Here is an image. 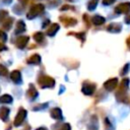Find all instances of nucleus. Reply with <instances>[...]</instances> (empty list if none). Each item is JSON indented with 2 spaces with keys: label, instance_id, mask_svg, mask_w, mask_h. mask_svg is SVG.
I'll return each instance as SVG.
<instances>
[{
  "label": "nucleus",
  "instance_id": "28",
  "mask_svg": "<svg viewBox=\"0 0 130 130\" xmlns=\"http://www.w3.org/2000/svg\"><path fill=\"white\" fill-rule=\"evenodd\" d=\"M69 8H70V6H68V5H64V6H62L61 10H66V9H69Z\"/></svg>",
  "mask_w": 130,
  "mask_h": 130
},
{
  "label": "nucleus",
  "instance_id": "15",
  "mask_svg": "<svg viewBox=\"0 0 130 130\" xmlns=\"http://www.w3.org/2000/svg\"><path fill=\"white\" fill-rule=\"evenodd\" d=\"M12 102V98L9 94H3L0 96V103L2 104H9Z\"/></svg>",
  "mask_w": 130,
  "mask_h": 130
},
{
  "label": "nucleus",
  "instance_id": "11",
  "mask_svg": "<svg viewBox=\"0 0 130 130\" xmlns=\"http://www.w3.org/2000/svg\"><path fill=\"white\" fill-rule=\"evenodd\" d=\"M27 96L28 98H30V99H36L37 96H38V91H37V89L35 88V86L34 85H29V88H28V90H27Z\"/></svg>",
  "mask_w": 130,
  "mask_h": 130
},
{
  "label": "nucleus",
  "instance_id": "32",
  "mask_svg": "<svg viewBox=\"0 0 130 130\" xmlns=\"http://www.w3.org/2000/svg\"><path fill=\"white\" fill-rule=\"evenodd\" d=\"M20 1H21V2H24V3H25V2L27 1V0H20Z\"/></svg>",
  "mask_w": 130,
  "mask_h": 130
},
{
  "label": "nucleus",
  "instance_id": "30",
  "mask_svg": "<svg viewBox=\"0 0 130 130\" xmlns=\"http://www.w3.org/2000/svg\"><path fill=\"white\" fill-rule=\"evenodd\" d=\"M36 130H48V129L45 128V127H40V128H38V129H36Z\"/></svg>",
  "mask_w": 130,
  "mask_h": 130
},
{
  "label": "nucleus",
  "instance_id": "19",
  "mask_svg": "<svg viewBox=\"0 0 130 130\" xmlns=\"http://www.w3.org/2000/svg\"><path fill=\"white\" fill-rule=\"evenodd\" d=\"M98 1H99V0H90L89 3H88V9H89V10L94 9V7H95L96 4H98Z\"/></svg>",
  "mask_w": 130,
  "mask_h": 130
},
{
  "label": "nucleus",
  "instance_id": "2",
  "mask_svg": "<svg viewBox=\"0 0 130 130\" xmlns=\"http://www.w3.org/2000/svg\"><path fill=\"white\" fill-rule=\"evenodd\" d=\"M39 84L41 87H53L55 85V80L50 76H42L39 79Z\"/></svg>",
  "mask_w": 130,
  "mask_h": 130
},
{
  "label": "nucleus",
  "instance_id": "12",
  "mask_svg": "<svg viewBox=\"0 0 130 130\" xmlns=\"http://www.w3.org/2000/svg\"><path fill=\"white\" fill-rule=\"evenodd\" d=\"M25 29V24L22 20H18L16 23V27H15V34H20L22 31H24Z\"/></svg>",
  "mask_w": 130,
  "mask_h": 130
},
{
  "label": "nucleus",
  "instance_id": "3",
  "mask_svg": "<svg viewBox=\"0 0 130 130\" xmlns=\"http://www.w3.org/2000/svg\"><path fill=\"white\" fill-rule=\"evenodd\" d=\"M25 117H26V111L23 108H20L18 113H17V115H16V117H15V119H14V125L15 126L21 125L22 122L24 121Z\"/></svg>",
  "mask_w": 130,
  "mask_h": 130
},
{
  "label": "nucleus",
  "instance_id": "31",
  "mask_svg": "<svg viewBox=\"0 0 130 130\" xmlns=\"http://www.w3.org/2000/svg\"><path fill=\"white\" fill-rule=\"evenodd\" d=\"M4 3H10L11 2V0H2Z\"/></svg>",
  "mask_w": 130,
  "mask_h": 130
},
{
  "label": "nucleus",
  "instance_id": "1",
  "mask_svg": "<svg viewBox=\"0 0 130 130\" xmlns=\"http://www.w3.org/2000/svg\"><path fill=\"white\" fill-rule=\"evenodd\" d=\"M44 11V5L43 4H36V5H34L31 8H30V10L28 11V13H27V18H29V19H31V18H34V17H36L37 15H39L41 12H43Z\"/></svg>",
  "mask_w": 130,
  "mask_h": 130
},
{
  "label": "nucleus",
  "instance_id": "10",
  "mask_svg": "<svg viewBox=\"0 0 130 130\" xmlns=\"http://www.w3.org/2000/svg\"><path fill=\"white\" fill-rule=\"evenodd\" d=\"M60 20L63 21L65 23V25H75L76 24V19L75 18H71V17H60Z\"/></svg>",
  "mask_w": 130,
  "mask_h": 130
},
{
  "label": "nucleus",
  "instance_id": "18",
  "mask_svg": "<svg viewBox=\"0 0 130 130\" xmlns=\"http://www.w3.org/2000/svg\"><path fill=\"white\" fill-rule=\"evenodd\" d=\"M34 39H35V41H37V42H42V41L44 40V36H43L42 32H36V34L34 35Z\"/></svg>",
  "mask_w": 130,
  "mask_h": 130
},
{
  "label": "nucleus",
  "instance_id": "33",
  "mask_svg": "<svg viewBox=\"0 0 130 130\" xmlns=\"http://www.w3.org/2000/svg\"><path fill=\"white\" fill-rule=\"evenodd\" d=\"M68 1H72V0H68Z\"/></svg>",
  "mask_w": 130,
  "mask_h": 130
},
{
  "label": "nucleus",
  "instance_id": "21",
  "mask_svg": "<svg viewBox=\"0 0 130 130\" xmlns=\"http://www.w3.org/2000/svg\"><path fill=\"white\" fill-rule=\"evenodd\" d=\"M6 16H8V12L6 10H0V21L3 20Z\"/></svg>",
  "mask_w": 130,
  "mask_h": 130
},
{
  "label": "nucleus",
  "instance_id": "7",
  "mask_svg": "<svg viewBox=\"0 0 130 130\" xmlns=\"http://www.w3.org/2000/svg\"><path fill=\"white\" fill-rule=\"evenodd\" d=\"M59 24H57V23H52L50 26H49V28L47 29V35L48 36H54L57 31H58V29H59Z\"/></svg>",
  "mask_w": 130,
  "mask_h": 130
},
{
  "label": "nucleus",
  "instance_id": "4",
  "mask_svg": "<svg viewBox=\"0 0 130 130\" xmlns=\"http://www.w3.org/2000/svg\"><path fill=\"white\" fill-rule=\"evenodd\" d=\"M28 42V37L27 36H21L19 38L16 39V42H15V45L17 48L19 49H23L25 47V45L27 44Z\"/></svg>",
  "mask_w": 130,
  "mask_h": 130
},
{
  "label": "nucleus",
  "instance_id": "13",
  "mask_svg": "<svg viewBox=\"0 0 130 130\" xmlns=\"http://www.w3.org/2000/svg\"><path fill=\"white\" fill-rule=\"evenodd\" d=\"M40 62H41V56L38 54L30 56L29 59L27 60V63H29V64H39Z\"/></svg>",
  "mask_w": 130,
  "mask_h": 130
},
{
  "label": "nucleus",
  "instance_id": "5",
  "mask_svg": "<svg viewBox=\"0 0 130 130\" xmlns=\"http://www.w3.org/2000/svg\"><path fill=\"white\" fill-rule=\"evenodd\" d=\"M94 91V84L91 83H84L82 86V92L84 94H91Z\"/></svg>",
  "mask_w": 130,
  "mask_h": 130
},
{
  "label": "nucleus",
  "instance_id": "23",
  "mask_svg": "<svg viewBox=\"0 0 130 130\" xmlns=\"http://www.w3.org/2000/svg\"><path fill=\"white\" fill-rule=\"evenodd\" d=\"M59 130H71V128H70V125L69 124H64V125H62L61 127H60V129Z\"/></svg>",
  "mask_w": 130,
  "mask_h": 130
},
{
  "label": "nucleus",
  "instance_id": "22",
  "mask_svg": "<svg viewBox=\"0 0 130 130\" xmlns=\"http://www.w3.org/2000/svg\"><path fill=\"white\" fill-rule=\"evenodd\" d=\"M6 39H7V36H6V34L4 32V31H2V30H0V42H5L6 41Z\"/></svg>",
  "mask_w": 130,
  "mask_h": 130
},
{
  "label": "nucleus",
  "instance_id": "27",
  "mask_svg": "<svg viewBox=\"0 0 130 130\" xmlns=\"http://www.w3.org/2000/svg\"><path fill=\"white\" fill-rule=\"evenodd\" d=\"M103 2H104V4L108 5V4H111V3H113V2H114V0H104Z\"/></svg>",
  "mask_w": 130,
  "mask_h": 130
},
{
  "label": "nucleus",
  "instance_id": "14",
  "mask_svg": "<svg viewBox=\"0 0 130 130\" xmlns=\"http://www.w3.org/2000/svg\"><path fill=\"white\" fill-rule=\"evenodd\" d=\"M116 84H117V79L114 78V79H111V80L107 81V82L105 83V87H106L108 90H112V89L116 86Z\"/></svg>",
  "mask_w": 130,
  "mask_h": 130
},
{
  "label": "nucleus",
  "instance_id": "9",
  "mask_svg": "<svg viewBox=\"0 0 130 130\" xmlns=\"http://www.w3.org/2000/svg\"><path fill=\"white\" fill-rule=\"evenodd\" d=\"M8 115H9V109L8 108H5V107L0 108V119L2 121H6L8 118Z\"/></svg>",
  "mask_w": 130,
  "mask_h": 130
},
{
  "label": "nucleus",
  "instance_id": "17",
  "mask_svg": "<svg viewBox=\"0 0 130 130\" xmlns=\"http://www.w3.org/2000/svg\"><path fill=\"white\" fill-rule=\"evenodd\" d=\"M104 21H105V19L100 15H95V16L92 17V22L94 24H96V25H100V24L104 23Z\"/></svg>",
  "mask_w": 130,
  "mask_h": 130
},
{
  "label": "nucleus",
  "instance_id": "20",
  "mask_svg": "<svg viewBox=\"0 0 130 130\" xmlns=\"http://www.w3.org/2000/svg\"><path fill=\"white\" fill-rule=\"evenodd\" d=\"M7 73H8L7 68L5 66H3V65L0 64V75L1 76H5V75H7Z\"/></svg>",
  "mask_w": 130,
  "mask_h": 130
},
{
  "label": "nucleus",
  "instance_id": "6",
  "mask_svg": "<svg viewBox=\"0 0 130 130\" xmlns=\"http://www.w3.org/2000/svg\"><path fill=\"white\" fill-rule=\"evenodd\" d=\"M51 117L53 119H56V120H61L62 119V112L59 108H54L51 110Z\"/></svg>",
  "mask_w": 130,
  "mask_h": 130
},
{
  "label": "nucleus",
  "instance_id": "29",
  "mask_svg": "<svg viewBox=\"0 0 130 130\" xmlns=\"http://www.w3.org/2000/svg\"><path fill=\"white\" fill-rule=\"evenodd\" d=\"M48 23H50V21H49V20H46V21L44 22V24H43V27H46V25H47Z\"/></svg>",
  "mask_w": 130,
  "mask_h": 130
},
{
  "label": "nucleus",
  "instance_id": "24",
  "mask_svg": "<svg viewBox=\"0 0 130 130\" xmlns=\"http://www.w3.org/2000/svg\"><path fill=\"white\" fill-rule=\"evenodd\" d=\"M47 105H48V104H44V105H38V107H35V108H34V110H35V111H38L39 109L46 108V107H47Z\"/></svg>",
  "mask_w": 130,
  "mask_h": 130
},
{
  "label": "nucleus",
  "instance_id": "26",
  "mask_svg": "<svg viewBox=\"0 0 130 130\" xmlns=\"http://www.w3.org/2000/svg\"><path fill=\"white\" fill-rule=\"evenodd\" d=\"M7 48H6V46L2 43V42H0V51H3V50H6Z\"/></svg>",
  "mask_w": 130,
  "mask_h": 130
},
{
  "label": "nucleus",
  "instance_id": "8",
  "mask_svg": "<svg viewBox=\"0 0 130 130\" xmlns=\"http://www.w3.org/2000/svg\"><path fill=\"white\" fill-rule=\"evenodd\" d=\"M10 78L15 82V83H20L21 81V75H20V72L17 71V70H14L10 73Z\"/></svg>",
  "mask_w": 130,
  "mask_h": 130
},
{
  "label": "nucleus",
  "instance_id": "25",
  "mask_svg": "<svg viewBox=\"0 0 130 130\" xmlns=\"http://www.w3.org/2000/svg\"><path fill=\"white\" fill-rule=\"evenodd\" d=\"M70 35H74L75 37L79 38L80 40H84V34H70Z\"/></svg>",
  "mask_w": 130,
  "mask_h": 130
},
{
  "label": "nucleus",
  "instance_id": "16",
  "mask_svg": "<svg viewBox=\"0 0 130 130\" xmlns=\"http://www.w3.org/2000/svg\"><path fill=\"white\" fill-rule=\"evenodd\" d=\"M12 22H13V19L11 18V17H8L4 22H3V24H2V27L4 28V29H9L10 27H11V24H12Z\"/></svg>",
  "mask_w": 130,
  "mask_h": 130
}]
</instances>
